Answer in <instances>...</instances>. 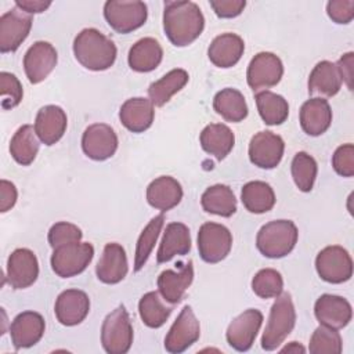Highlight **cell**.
Segmentation results:
<instances>
[{
    "instance_id": "1",
    "label": "cell",
    "mask_w": 354,
    "mask_h": 354,
    "mask_svg": "<svg viewBox=\"0 0 354 354\" xmlns=\"http://www.w3.org/2000/svg\"><path fill=\"white\" fill-rule=\"evenodd\" d=\"M205 28V17L194 1H166L163 10V30L176 47L194 43Z\"/></svg>"
},
{
    "instance_id": "2",
    "label": "cell",
    "mask_w": 354,
    "mask_h": 354,
    "mask_svg": "<svg viewBox=\"0 0 354 354\" xmlns=\"http://www.w3.org/2000/svg\"><path fill=\"white\" fill-rule=\"evenodd\" d=\"M73 54L82 66L100 72L109 69L115 64L118 50L115 43L98 29L86 28L73 40Z\"/></svg>"
},
{
    "instance_id": "3",
    "label": "cell",
    "mask_w": 354,
    "mask_h": 354,
    "mask_svg": "<svg viewBox=\"0 0 354 354\" xmlns=\"http://www.w3.org/2000/svg\"><path fill=\"white\" fill-rule=\"evenodd\" d=\"M296 324V310L292 296L282 292L275 297L271 306L268 321L261 336V348L266 351L277 350L283 340L290 335Z\"/></svg>"
},
{
    "instance_id": "4",
    "label": "cell",
    "mask_w": 354,
    "mask_h": 354,
    "mask_svg": "<svg viewBox=\"0 0 354 354\" xmlns=\"http://www.w3.org/2000/svg\"><path fill=\"white\" fill-rule=\"evenodd\" d=\"M297 238L299 231L293 221L274 220L259 230L256 246L263 256L268 259H281L293 250Z\"/></svg>"
},
{
    "instance_id": "5",
    "label": "cell",
    "mask_w": 354,
    "mask_h": 354,
    "mask_svg": "<svg viewBox=\"0 0 354 354\" xmlns=\"http://www.w3.org/2000/svg\"><path fill=\"white\" fill-rule=\"evenodd\" d=\"M101 344L108 354H126L133 344V326L123 304L111 311L101 326Z\"/></svg>"
},
{
    "instance_id": "6",
    "label": "cell",
    "mask_w": 354,
    "mask_h": 354,
    "mask_svg": "<svg viewBox=\"0 0 354 354\" xmlns=\"http://www.w3.org/2000/svg\"><path fill=\"white\" fill-rule=\"evenodd\" d=\"M94 257V248L88 242H72L53 250L50 263L53 271L61 278L82 274Z\"/></svg>"
},
{
    "instance_id": "7",
    "label": "cell",
    "mask_w": 354,
    "mask_h": 354,
    "mask_svg": "<svg viewBox=\"0 0 354 354\" xmlns=\"http://www.w3.org/2000/svg\"><path fill=\"white\" fill-rule=\"evenodd\" d=\"M104 17L115 32L126 35L145 24L148 18V8L144 1L138 0H109L104 4Z\"/></svg>"
},
{
    "instance_id": "8",
    "label": "cell",
    "mask_w": 354,
    "mask_h": 354,
    "mask_svg": "<svg viewBox=\"0 0 354 354\" xmlns=\"http://www.w3.org/2000/svg\"><path fill=\"white\" fill-rule=\"evenodd\" d=\"M232 248L230 230L218 223H205L198 231V250L203 261L214 264L224 260Z\"/></svg>"
},
{
    "instance_id": "9",
    "label": "cell",
    "mask_w": 354,
    "mask_h": 354,
    "mask_svg": "<svg viewBox=\"0 0 354 354\" xmlns=\"http://www.w3.org/2000/svg\"><path fill=\"white\" fill-rule=\"evenodd\" d=\"M315 270L325 282L343 283L353 275V260L343 246L330 245L317 254Z\"/></svg>"
},
{
    "instance_id": "10",
    "label": "cell",
    "mask_w": 354,
    "mask_h": 354,
    "mask_svg": "<svg viewBox=\"0 0 354 354\" xmlns=\"http://www.w3.org/2000/svg\"><path fill=\"white\" fill-rule=\"evenodd\" d=\"M283 75V64L278 55L268 51L256 54L249 62L246 80L253 91L267 90L277 86Z\"/></svg>"
},
{
    "instance_id": "11",
    "label": "cell",
    "mask_w": 354,
    "mask_h": 354,
    "mask_svg": "<svg viewBox=\"0 0 354 354\" xmlns=\"http://www.w3.org/2000/svg\"><path fill=\"white\" fill-rule=\"evenodd\" d=\"M33 18L19 7H14L0 17V51L14 53L28 37Z\"/></svg>"
},
{
    "instance_id": "12",
    "label": "cell",
    "mask_w": 354,
    "mask_h": 354,
    "mask_svg": "<svg viewBox=\"0 0 354 354\" xmlns=\"http://www.w3.org/2000/svg\"><path fill=\"white\" fill-rule=\"evenodd\" d=\"M201 325L192 308L185 306L165 337V348L167 353L180 354L199 340Z\"/></svg>"
},
{
    "instance_id": "13",
    "label": "cell",
    "mask_w": 354,
    "mask_h": 354,
    "mask_svg": "<svg viewBox=\"0 0 354 354\" xmlns=\"http://www.w3.org/2000/svg\"><path fill=\"white\" fill-rule=\"evenodd\" d=\"M263 324V314L257 308H248L235 317L225 332L227 343L236 351H248Z\"/></svg>"
},
{
    "instance_id": "14",
    "label": "cell",
    "mask_w": 354,
    "mask_h": 354,
    "mask_svg": "<svg viewBox=\"0 0 354 354\" xmlns=\"http://www.w3.org/2000/svg\"><path fill=\"white\" fill-rule=\"evenodd\" d=\"M118 136L115 130L105 123L90 124L82 136V149L93 160H106L118 149Z\"/></svg>"
},
{
    "instance_id": "15",
    "label": "cell",
    "mask_w": 354,
    "mask_h": 354,
    "mask_svg": "<svg viewBox=\"0 0 354 354\" xmlns=\"http://www.w3.org/2000/svg\"><path fill=\"white\" fill-rule=\"evenodd\" d=\"M285 142L272 131H259L249 142V159L260 169H274L282 160Z\"/></svg>"
},
{
    "instance_id": "16",
    "label": "cell",
    "mask_w": 354,
    "mask_h": 354,
    "mask_svg": "<svg viewBox=\"0 0 354 354\" xmlns=\"http://www.w3.org/2000/svg\"><path fill=\"white\" fill-rule=\"evenodd\" d=\"M39 277V261L36 254L26 248L15 249L7 260L6 279L14 289H26Z\"/></svg>"
},
{
    "instance_id": "17",
    "label": "cell",
    "mask_w": 354,
    "mask_h": 354,
    "mask_svg": "<svg viewBox=\"0 0 354 354\" xmlns=\"http://www.w3.org/2000/svg\"><path fill=\"white\" fill-rule=\"evenodd\" d=\"M57 61L58 54L51 43L43 40L33 43L24 55V69L28 80L32 84L41 83L54 71Z\"/></svg>"
},
{
    "instance_id": "18",
    "label": "cell",
    "mask_w": 354,
    "mask_h": 354,
    "mask_svg": "<svg viewBox=\"0 0 354 354\" xmlns=\"http://www.w3.org/2000/svg\"><path fill=\"white\" fill-rule=\"evenodd\" d=\"M90 311V299L86 292L79 289H66L55 300L54 313L59 324L75 326L84 321Z\"/></svg>"
},
{
    "instance_id": "19",
    "label": "cell",
    "mask_w": 354,
    "mask_h": 354,
    "mask_svg": "<svg viewBox=\"0 0 354 354\" xmlns=\"http://www.w3.org/2000/svg\"><path fill=\"white\" fill-rule=\"evenodd\" d=\"M314 314L319 325L342 329L351 321L353 308L344 297L325 293L317 299L314 304Z\"/></svg>"
},
{
    "instance_id": "20",
    "label": "cell",
    "mask_w": 354,
    "mask_h": 354,
    "mask_svg": "<svg viewBox=\"0 0 354 354\" xmlns=\"http://www.w3.org/2000/svg\"><path fill=\"white\" fill-rule=\"evenodd\" d=\"M44 318L36 311L19 313L10 325V336L17 350L29 348L40 342L44 335Z\"/></svg>"
},
{
    "instance_id": "21",
    "label": "cell",
    "mask_w": 354,
    "mask_h": 354,
    "mask_svg": "<svg viewBox=\"0 0 354 354\" xmlns=\"http://www.w3.org/2000/svg\"><path fill=\"white\" fill-rule=\"evenodd\" d=\"M127 271L129 263L124 248L116 242L106 243L95 267L97 278L104 283L115 285L124 279Z\"/></svg>"
},
{
    "instance_id": "22",
    "label": "cell",
    "mask_w": 354,
    "mask_h": 354,
    "mask_svg": "<svg viewBox=\"0 0 354 354\" xmlns=\"http://www.w3.org/2000/svg\"><path fill=\"white\" fill-rule=\"evenodd\" d=\"M68 118L58 105H46L39 109L35 119V131L46 145H54L65 134Z\"/></svg>"
},
{
    "instance_id": "23",
    "label": "cell",
    "mask_w": 354,
    "mask_h": 354,
    "mask_svg": "<svg viewBox=\"0 0 354 354\" xmlns=\"http://www.w3.org/2000/svg\"><path fill=\"white\" fill-rule=\"evenodd\" d=\"M194 281V267L189 260L180 267L178 271L165 270L158 277V289L163 300L170 304H177L183 300L187 289Z\"/></svg>"
},
{
    "instance_id": "24",
    "label": "cell",
    "mask_w": 354,
    "mask_h": 354,
    "mask_svg": "<svg viewBox=\"0 0 354 354\" xmlns=\"http://www.w3.org/2000/svg\"><path fill=\"white\" fill-rule=\"evenodd\" d=\"M299 120L306 134L311 137L324 134L332 123V109L329 102L318 97L307 100L300 108Z\"/></svg>"
},
{
    "instance_id": "25",
    "label": "cell",
    "mask_w": 354,
    "mask_h": 354,
    "mask_svg": "<svg viewBox=\"0 0 354 354\" xmlns=\"http://www.w3.org/2000/svg\"><path fill=\"white\" fill-rule=\"evenodd\" d=\"M155 108L149 98L134 97L126 100L119 111L122 124L131 133H144L152 126Z\"/></svg>"
},
{
    "instance_id": "26",
    "label": "cell",
    "mask_w": 354,
    "mask_h": 354,
    "mask_svg": "<svg viewBox=\"0 0 354 354\" xmlns=\"http://www.w3.org/2000/svg\"><path fill=\"white\" fill-rule=\"evenodd\" d=\"M245 51L243 39L235 33H221L213 39L207 48L210 62L218 68H231L238 64Z\"/></svg>"
},
{
    "instance_id": "27",
    "label": "cell",
    "mask_w": 354,
    "mask_h": 354,
    "mask_svg": "<svg viewBox=\"0 0 354 354\" xmlns=\"http://www.w3.org/2000/svg\"><path fill=\"white\" fill-rule=\"evenodd\" d=\"M191 250L189 228L183 223H169L163 231L156 253L159 264L170 261L174 256H184Z\"/></svg>"
},
{
    "instance_id": "28",
    "label": "cell",
    "mask_w": 354,
    "mask_h": 354,
    "mask_svg": "<svg viewBox=\"0 0 354 354\" xmlns=\"http://www.w3.org/2000/svg\"><path fill=\"white\" fill-rule=\"evenodd\" d=\"M181 199V184L170 176H160L147 187V202L160 212H167L176 207Z\"/></svg>"
},
{
    "instance_id": "29",
    "label": "cell",
    "mask_w": 354,
    "mask_h": 354,
    "mask_svg": "<svg viewBox=\"0 0 354 354\" xmlns=\"http://www.w3.org/2000/svg\"><path fill=\"white\" fill-rule=\"evenodd\" d=\"M163 58V48L153 37H142L129 50V66L140 73H147L159 66Z\"/></svg>"
},
{
    "instance_id": "30",
    "label": "cell",
    "mask_w": 354,
    "mask_h": 354,
    "mask_svg": "<svg viewBox=\"0 0 354 354\" xmlns=\"http://www.w3.org/2000/svg\"><path fill=\"white\" fill-rule=\"evenodd\" d=\"M342 76L336 64L319 61L308 76V93L311 95L333 97L342 88Z\"/></svg>"
},
{
    "instance_id": "31",
    "label": "cell",
    "mask_w": 354,
    "mask_h": 354,
    "mask_svg": "<svg viewBox=\"0 0 354 354\" xmlns=\"http://www.w3.org/2000/svg\"><path fill=\"white\" fill-rule=\"evenodd\" d=\"M199 141L205 152L213 155L217 160H223L232 151L235 136L228 126L210 123L202 130Z\"/></svg>"
},
{
    "instance_id": "32",
    "label": "cell",
    "mask_w": 354,
    "mask_h": 354,
    "mask_svg": "<svg viewBox=\"0 0 354 354\" xmlns=\"http://www.w3.org/2000/svg\"><path fill=\"white\" fill-rule=\"evenodd\" d=\"M188 72L176 68L162 76L159 80L153 82L148 87V97L153 106H163L170 98L178 93L187 83H188Z\"/></svg>"
},
{
    "instance_id": "33",
    "label": "cell",
    "mask_w": 354,
    "mask_h": 354,
    "mask_svg": "<svg viewBox=\"0 0 354 354\" xmlns=\"http://www.w3.org/2000/svg\"><path fill=\"white\" fill-rule=\"evenodd\" d=\"M201 205L206 213L231 217L236 212V198L232 189L224 184H216L205 189Z\"/></svg>"
},
{
    "instance_id": "34",
    "label": "cell",
    "mask_w": 354,
    "mask_h": 354,
    "mask_svg": "<svg viewBox=\"0 0 354 354\" xmlns=\"http://www.w3.org/2000/svg\"><path fill=\"white\" fill-rule=\"evenodd\" d=\"M214 111L227 122L239 123L248 116V104L243 94L232 87L220 90L213 98Z\"/></svg>"
},
{
    "instance_id": "35",
    "label": "cell",
    "mask_w": 354,
    "mask_h": 354,
    "mask_svg": "<svg viewBox=\"0 0 354 354\" xmlns=\"http://www.w3.org/2000/svg\"><path fill=\"white\" fill-rule=\"evenodd\" d=\"M241 201L245 209L254 214L270 212L275 205V194L264 181H249L242 187Z\"/></svg>"
},
{
    "instance_id": "36",
    "label": "cell",
    "mask_w": 354,
    "mask_h": 354,
    "mask_svg": "<svg viewBox=\"0 0 354 354\" xmlns=\"http://www.w3.org/2000/svg\"><path fill=\"white\" fill-rule=\"evenodd\" d=\"M39 141L35 126H21L10 141V153L12 159L22 166L30 165L39 152Z\"/></svg>"
},
{
    "instance_id": "37",
    "label": "cell",
    "mask_w": 354,
    "mask_h": 354,
    "mask_svg": "<svg viewBox=\"0 0 354 354\" xmlns=\"http://www.w3.org/2000/svg\"><path fill=\"white\" fill-rule=\"evenodd\" d=\"M256 106L260 118L268 126L282 124L289 116V104L288 101L270 90L260 91L254 95Z\"/></svg>"
},
{
    "instance_id": "38",
    "label": "cell",
    "mask_w": 354,
    "mask_h": 354,
    "mask_svg": "<svg viewBox=\"0 0 354 354\" xmlns=\"http://www.w3.org/2000/svg\"><path fill=\"white\" fill-rule=\"evenodd\" d=\"M173 307L166 306L159 293L152 290L147 292L138 301V314L141 321L148 328H160L170 317Z\"/></svg>"
},
{
    "instance_id": "39",
    "label": "cell",
    "mask_w": 354,
    "mask_h": 354,
    "mask_svg": "<svg viewBox=\"0 0 354 354\" xmlns=\"http://www.w3.org/2000/svg\"><path fill=\"white\" fill-rule=\"evenodd\" d=\"M165 223V216L158 214L151 218V221L145 225V228L141 231L137 245H136V253H134V271L138 272L148 261L153 246L158 241V236L162 231Z\"/></svg>"
},
{
    "instance_id": "40",
    "label": "cell",
    "mask_w": 354,
    "mask_h": 354,
    "mask_svg": "<svg viewBox=\"0 0 354 354\" xmlns=\"http://www.w3.org/2000/svg\"><path fill=\"white\" fill-rule=\"evenodd\" d=\"M290 171L296 187L301 192H310L313 189L318 173V166L311 155L304 151L297 152L293 156Z\"/></svg>"
},
{
    "instance_id": "41",
    "label": "cell",
    "mask_w": 354,
    "mask_h": 354,
    "mask_svg": "<svg viewBox=\"0 0 354 354\" xmlns=\"http://www.w3.org/2000/svg\"><path fill=\"white\" fill-rule=\"evenodd\" d=\"M343 340L337 329L319 325L310 337L308 351L311 354H340Z\"/></svg>"
},
{
    "instance_id": "42",
    "label": "cell",
    "mask_w": 354,
    "mask_h": 354,
    "mask_svg": "<svg viewBox=\"0 0 354 354\" xmlns=\"http://www.w3.org/2000/svg\"><path fill=\"white\" fill-rule=\"evenodd\" d=\"M252 290L261 299L277 297L283 290L282 275L274 268H263L254 274Z\"/></svg>"
},
{
    "instance_id": "43",
    "label": "cell",
    "mask_w": 354,
    "mask_h": 354,
    "mask_svg": "<svg viewBox=\"0 0 354 354\" xmlns=\"http://www.w3.org/2000/svg\"><path fill=\"white\" fill-rule=\"evenodd\" d=\"M0 87H1V108L3 109H12L15 108L22 97L24 90L18 80V77L10 72L0 73Z\"/></svg>"
},
{
    "instance_id": "44",
    "label": "cell",
    "mask_w": 354,
    "mask_h": 354,
    "mask_svg": "<svg viewBox=\"0 0 354 354\" xmlns=\"http://www.w3.org/2000/svg\"><path fill=\"white\" fill-rule=\"evenodd\" d=\"M83 234L82 230L68 221H58L51 225L47 239L53 249L59 248L62 245H68L72 242H79L82 239Z\"/></svg>"
},
{
    "instance_id": "45",
    "label": "cell",
    "mask_w": 354,
    "mask_h": 354,
    "mask_svg": "<svg viewBox=\"0 0 354 354\" xmlns=\"http://www.w3.org/2000/svg\"><path fill=\"white\" fill-rule=\"evenodd\" d=\"M332 166L342 177L354 176V145L343 144L336 148L332 156Z\"/></svg>"
},
{
    "instance_id": "46",
    "label": "cell",
    "mask_w": 354,
    "mask_h": 354,
    "mask_svg": "<svg viewBox=\"0 0 354 354\" xmlns=\"http://www.w3.org/2000/svg\"><path fill=\"white\" fill-rule=\"evenodd\" d=\"M328 17L336 24H348L354 18L353 0H330L326 4Z\"/></svg>"
},
{
    "instance_id": "47",
    "label": "cell",
    "mask_w": 354,
    "mask_h": 354,
    "mask_svg": "<svg viewBox=\"0 0 354 354\" xmlns=\"http://www.w3.org/2000/svg\"><path fill=\"white\" fill-rule=\"evenodd\" d=\"M245 0H210V7L218 18H235L242 14Z\"/></svg>"
},
{
    "instance_id": "48",
    "label": "cell",
    "mask_w": 354,
    "mask_h": 354,
    "mask_svg": "<svg viewBox=\"0 0 354 354\" xmlns=\"http://www.w3.org/2000/svg\"><path fill=\"white\" fill-rule=\"evenodd\" d=\"M18 198V192L15 185L11 181L1 180L0 181V212L6 213L11 207H14Z\"/></svg>"
},
{
    "instance_id": "49",
    "label": "cell",
    "mask_w": 354,
    "mask_h": 354,
    "mask_svg": "<svg viewBox=\"0 0 354 354\" xmlns=\"http://www.w3.org/2000/svg\"><path fill=\"white\" fill-rule=\"evenodd\" d=\"M353 58H354V54L350 51V53L343 54L342 58L336 64V66L340 72L342 80L346 83L348 90H353V84H351V80H353Z\"/></svg>"
},
{
    "instance_id": "50",
    "label": "cell",
    "mask_w": 354,
    "mask_h": 354,
    "mask_svg": "<svg viewBox=\"0 0 354 354\" xmlns=\"http://www.w3.org/2000/svg\"><path fill=\"white\" fill-rule=\"evenodd\" d=\"M15 6L24 10L28 14H40L46 11L50 6L51 1H43V0H17Z\"/></svg>"
},
{
    "instance_id": "51",
    "label": "cell",
    "mask_w": 354,
    "mask_h": 354,
    "mask_svg": "<svg viewBox=\"0 0 354 354\" xmlns=\"http://www.w3.org/2000/svg\"><path fill=\"white\" fill-rule=\"evenodd\" d=\"M281 351L282 353H295V354H297V353H304L306 348L300 343H297V342H290L288 346L281 348Z\"/></svg>"
}]
</instances>
